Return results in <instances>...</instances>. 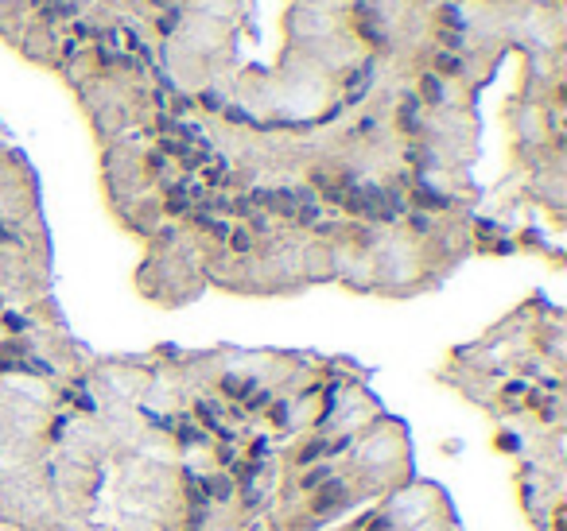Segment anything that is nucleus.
I'll list each match as a JSON object with an SVG mask.
<instances>
[{"label":"nucleus","instance_id":"f257e3e1","mask_svg":"<svg viewBox=\"0 0 567 531\" xmlns=\"http://www.w3.org/2000/svg\"><path fill=\"white\" fill-rule=\"evenodd\" d=\"M424 97L432 101V105H443V82H439L435 74L424 78Z\"/></svg>","mask_w":567,"mask_h":531},{"label":"nucleus","instance_id":"f03ea898","mask_svg":"<svg viewBox=\"0 0 567 531\" xmlns=\"http://www.w3.org/2000/svg\"><path fill=\"white\" fill-rule=\"evenodd\" d=\"M443 24H447L451 32H462V27H467V20H462V12L455 8V4H443Z\"/></svg>","mask_w":567,"mask_h":531},{"label":"nucleus","instance_id":"7ed1b4c3","mask_svg":"<svg viewBox=\"0 0 567 531\" xmlns=\"http://www.w3.org/2000/svg\"><path fill=\"white\" fill-rule=\"evenodd\" d=\"M175 24H179V12H175V8H171V12H164V16L156 20V27H159L164 35H171V32H175Z\"/></svg>","mask_w":567,"mask_h":531},{"label":"nucleus","instance_id":"20e7f679","mask_svg":"<svg viewBox=\"0 0 567 531\" xmlns=\"http://www.w3.org/2000/svg\"><path fill=\"white\" fill-rule=\"evenodd\" d=\"M435 67H439V70H447V74H459V70H462V62H459L455 55H439V58H435Z\"/></svg>","mask_w":567,"mask_h":531},{"label":"nucleus","instance_id":"39448f33","mask_svg":"<svg viewBox=\"0 0 567 531\" xmlns=\"http://www.w3.org/2000/svg\"><path fill=\"white\" fill-rule=\"evenodd\" d=\"M156 4H171V0H156Z\"/></svg>","mask_w":567,"mask_h":531}]
</instances>
